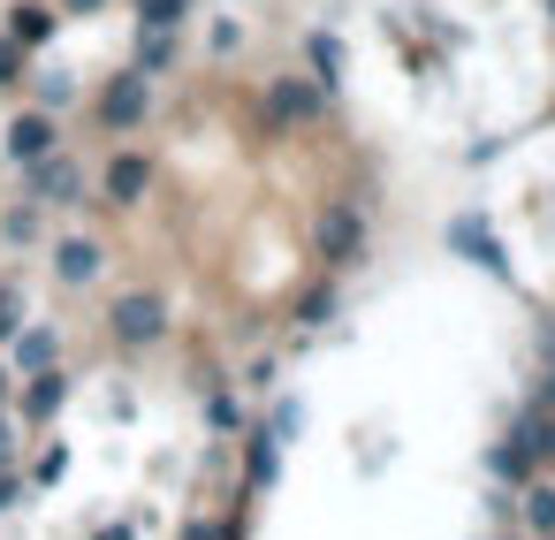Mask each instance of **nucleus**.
I'll return each mask as SVG.
<instances>
[{"mask_svg":"<svg viewBox=\"0 0 555 540\" xmlns=\"http://www.w3.org/2000/svg\"><path fill=\"white\" fill-rule=\"evenodd\" d=\"M100 115H107L115 130H130V123H145V77H138V69H122V77L107 85V100H100Z\"/></svg>","mask_w":555,"mask_h":540,"instance_id":"1","label":"nucleus"},{"mask_svg":"<svg viewBox=\"0 0 555 540\" xmlns=\"http://www.w3.org/2000/svg\"><path fill=\"white\" fill-rule=\"evenodd\" d=\"M160 327H168L160 297H122V305H115V335H122V343H153Z\"/></svg>","mask_w":555,"mask_h":540,"instance_id":"2","label":"nucleus"},{"mask_svg":"<svg viewBox=\"0 0 555 540\" xmlns=\"http://www.w3.org/2000/svg\"><path fill=\"white\" fill-rule=\"evenodd\" d=\"M358 214L350 206H335V214H320V259H335V267H350V252H358Z\"/></svg>","mask_w":555,"mask_h":540,"instance_id":"3","label":"nucleus"},{"mask_svg":"<svg viewBox=\"0 0 555 540\" xmlns=\"http://www.w3.org/2000/svg\"><path fill=\"white\" fill-rule=\"evenodd\" d=\"M47 145H54V123H47V115H24V123L9 130V153H16V160H47Z\"/></svg>","mask_w":555,"mask_h":540,"instance_id":"4","label":"nucleus"},{"mask_svg":"<svg viewBox=\"0 0 555 540\" xmlns=\"http://www.w3.org/2000/svg\"><path fill=\"white\" fill-rule=\"evenodd\" d=\"M267 115H274V123H297V115H312V92H305L297 77H282V85L267 92Z\"/></svg>","mask_w":555,"mask_h":540,"instance_id":"5","label":"nucleus"},{"mask_svg":"<svg viewBox=\"0 0 555 540\" xmlns=\"http://www.w3.org/2000/svg\"><path fill=\"white\" fill-rule=\"evenodd\" d=\"M145 183H153V168H145V160H115V168H107V198H122V206H130V198H145Z\"/></svg>","mask_w":555,"mask_h":540,"instance_id":"6","label":"nucleus"},{"mask_svg":"<svg viewBox=\"0 0 555 540\" xmlns=\"http://www.w3.org/2000/svg\"><path fill=\"white\" fill-rule=\"evenodd\" d=\"M31 183H39V198H54V206H77V168H69V160H62V168H39Z\"/></svg>","mask_w":555,"mask_h":540,"instance_id":"7","label":"nucleus"},{"mask_svg":"<svg viewBox=\"0 0 555 540\" xmlns=\"http://www.w3.org/2000/svg\"><path fill=\"white\" fill-rule=\"evenodd\" d=\"M54 267H62V282H92L100 274V244H62Z\"/></svg>","mask_w":555,"mask_h":540,"instance_id":"8","label":"nucleus"},{"mask_svg":"<svg viewBox=\"0 0 555 540\" xmlns=\"http://www.w3.org/2000/svg\"><path fill=\"white\" fill-rule=\"evenodd\" d=\"M47 358H54V335H47V327H31V335L16 343V365H24V373H39Z\"/></svg>","mask_w":555,"mask_h":540,"instance_id":"9","label":"nucleus"},{"mask_svg":"<svg viewBox=\"0 0 555 540\" xmlns=\"http://www.w3.org/2000/svg\"><path fill=\"white\" fill-rule=\"evenodd\" d=\"M525 464H532V434H517V441H502V449H494V472H502V479H517Z\"/></svg>","mask_w":555,"mask_h":540,"instance_id":"10","label":"nucleus"},{"mask_svg":"<svg viewBox=\"0 0 555 540\" xmlns=\"http://www.w3.org/2000/svg\"><path fill=\"white\" fill-rule=\"evenodd\" d=\"M47 31H54V16H47V9H16V39H24V47H39Z\"/></svg>","mask_w":555,"mask_h":540,"instance_id":"11","label":"nucleus"},{"mask_svg":"<svg viewBox=\"0 0 555 540\" xmlns=\"http://www.w3.org/2000/svg\"><path fill=\"white\" fill-rule=\"evenodd\" d=\"M62 396H69L62 381H39V388L24 396V411H31V419H47V411H62Z\"/></svg>","mask_w":555,"mask_h":540,"instance_id":"12","label":"nucleus"},{"mask_svg":"<svg viewBox=\"0 0 555 540\" xmlns=\"http://www.w3.org/2000/svg\"><path fill=\"white\" fill-rule=\"evenodd\" d=\"M525 502H532V510H525V525H540V532H555V487H532Z\"/></svg>","mask_w":555,"mask_h":540,"instance_id":"13","label":"nucleus"},{"mask_svg":"<svg viewBox=\"0 0 555 540\" xmlns=\"http://www.w3.org/2000/svg\"><path fill=\"white\" fill-rule=\"evenodd\" d=\"M138 9H145V24H160V31H168V24H183L191 0H138Z\"/></svg>","mask_w":555,"mask_h":540,"instance_id":"14","label":"nucleus"},{"mask_svg":"<svg viewBox=\"0 0 555 540\" xmlns=\"http://www.w3.org/2000/svg\"><path fill=\"white\" fill-rule=\"evenodd\" d=\"M251 479H259V487L274 479V434H259V449H251Z\"/></svg>","mask_w":555,"mask_h":540,"instance_id":"15","label":"nucleus"},{"mask_svg":"<svg viewBox=\"0 0 555 540\" xmlns=\"http://www.w3.org/2000/svg\"><path fill=\"white\" fill-rule=\"evenodd\" d=\"M138 62H145V69H168V39H160V24H153V39L138 47Z\"/></svg>","mask_w":555,"mask_h":540,"instance_id":"16","label":"nucleus"},{"mask_svg":"<svg viewBox=\"0 0 555 540\" xmlns=\"http://www.w3.org/2000/svg\"><path fill=\"white\" fill-rule=\"evenodd\" d=\"M532 457H555V419H547V426L532 434Z\"/></svg>","mask_w":555,"mask_h":540,"instance_id":"17","label":"nucleus"},{"mask_svg":"<svg viewBox=\"0 0 555 540\" xmlns=\"http://www.w3.org/2000/svg\"><path fill=\"white\" fill-rule=\"evenodd\" d=\"M16 77V47H0V85H9Z\"/></svg>","mask_w":555,"mask_h":540,"instance_id":"18","label":"nucleus"},{"mask_svg":"<svg viewBox=\"0 0 555 540\" xmlns=\"http://www.w3.org/2000/svg\"><path fill=\"white\" fill-rule=\"evenodd\" d=\"M9 449H16V434H9V419H0V464H9Z\"/></svg>","mask_w":555,"mask_h":540,"instance_id":"19","label":"nucleus"},{"mask_svg":"<svg viewBox=\"0 0 555 540\" xmlns=\"http://www.w3.org/2000/svg\"><path fill=\"white\" fill-rule=\"evenodd\" d=\"M9 502H16V479H0V510H9Z\"/></svg>","mask_w":555,"mask_h":540,"instance_id":"20","label":"nucleus"},{"mask_svg":"<svg viewBox=\"0 0 555 540\" xmlns=\"http://www.w3.org/2000/svg\"><path fill=\"white\" fill-rule=\"evenodd\" d=\"M69 9H100V0H69Z\"/></svg>","mask_w":555,"mask_h":540,"instance_id":"21","label":"nucleus"},{"mask_svg":"<svg viewBox=\"0 0 555 540\" xmlns=\"http://www.w3.org/2000/svg\"><path fill=\"white\" fill-rule=\"evenodd\" d=\"M0 388H9V365H0Z\"/></svg>","mask_w":555,"mask_h":540,"instance_id":"22","label":"nucleus"}]
</instances>
